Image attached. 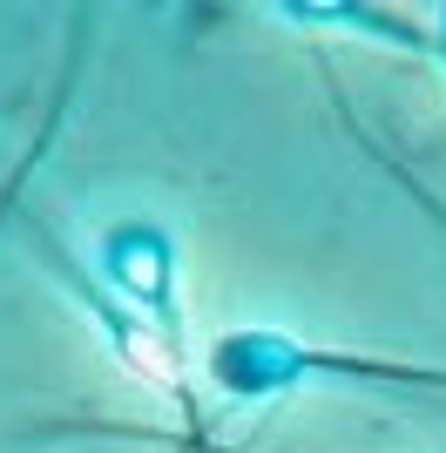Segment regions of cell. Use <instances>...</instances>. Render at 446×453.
<instances>
[{"mask_svg":"<svg viewBox=\"0 0 446 453\" xmlns=\"http://www.w3.org/2000/svg\"><path fill=\"white\" fill-rule=\"evenodd\" d=\"M109 265L115 278L129 284L142 304H163L169 298V265H163V244H149V237H129V244H115L109 250Z\"/></svg>","mask_w":446,"mask_h":453,"instance_id":"6da1fadb","label":"cell"}]
</instances>
